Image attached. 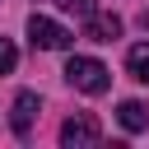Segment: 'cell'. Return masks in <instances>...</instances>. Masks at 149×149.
Instances as JSON below:
<instances>
[{
  "mask_svg": "<svg viewBox=\"0 0 149 149\" xmlns=\"http://www.w3.org/2000/svg\"><path fill=\"white\" fill-rule=\"evenodd\" d=\"M56 5H61L65 14H79V19H88V14H93V0H56Z\"/></svg>",
  "mask_w": 149,
  "mask_h": 149,
  "instance_id": "9",
  "label": "cell"
},
{
  "mask_svg": "<svg viewBox=\"0 0 149 149\" xmlns=\"http://www.w3.org/2000/svg\"><path fill=\"white\" fill-rule=\"evenodd\" d=\"M14 65H19V51H14V42H9V37H0V74H9Z\"/></svg>",
  "mask_w": 149,
  "mask_h": 149,
  "instance_id": "8",
  "label": "cell"
},
{
  "mask_svg": "<svg viewBox=\"0 0 149 149\" xmlns=\"http://www.w3.org/2000/svg\"><path fill=\"white\" fill-rule=\"evenodd\" d=\"M33 116H37V93H19L14 98V116H9L14 135H28L33 130Z\"/></svg>",
  "mask_w": 149,
  "mask_h": 149,
  "instance_id": "5",
  "label": "cell"
},
{
  "mask_svg": "<svg viewBox=\"0 0 149 149\" xmlns=\"http://www.w3.org/2000/svg\"><path fill=\"white\" fill-rule=\"evenodd\" d=\"M102 130H98V121L88 116V112H74L65 126H61V144H70V149H79V144H93Z\"/></svg>",
  "mask_w": 149,
  "mask_h": 149,
  "instance_id": "3",
  "label": "cell"
},
{
  "mask_svg": "<svg viewBox=\"0 0 149 149\" xmlns=\"http://www.w3.org/2000/svg\"><path fill=\"white\" fill-rule=\"evenodd\" d=\"M65 79H70L79 93H107V84H112L107 65H102V61H93V56H70Z\"/></svg>",
  "mask_w": 149,
  "mask_h": 149,
  "instance_id": "1",
  "label": "cell"
},
{
  "mask_svg": "<svg viewBox=\"0 0 149 149\" xmlns=\"http://www.w3.org/2000/svg\"><path fill=\"white\" fill-rule=\"evenodd\" d=\"M126 70H130V79L149 84V42H135V47L126 51Z\"/></svg>",
  "mask_w": 149,
  "mask_h": 149,
  "instance_id": "7",
  "label": "cell"
},
{
  "mask_svg": "<svg viewBox=\"0 0 149 149\" xmlns=\"http://www.w3.org/2000/svg\"><path fill=\"white\" fill-rule=\"evenodd\" d=\"M116 116H121V126H126L130 135H140V130L149 126V107H144V102H135V98H126V102L116 107Z\"/></svg>",
  "mask_w": 149,
  "mask_h": 149,
  "instance_id": "6",
  "label": "cell"
},
{
  "mask_svg": "<svg viewBox=\"0 0 149 149\" xmlns=\"http://www.w3.org/2000/svg\"><path fill=\"white\" fill-rule=\"evenodd\" d=\"M70 37H74V33H65L61 23H51V19H42V14L28 19V42H33L37 51H65Z\"/></svg>",
  "mask_w": 149,
  "mask_h": 149,
  "instance_id": "2",
  "label": "cell"
},
{
  "mask_svg": "<svg viewBox=\"0 0 149 149\" xmlns=\"http://www.w3.org/2000/svg\"><path fill=\"white\" fill-rule=\"evenodd\" d=\"M84 37H88V42H112V37H121V19L93 9V14L84 19Z\"/></svg>",
  "mask_w": 149,
  "mask_h": 149,
  "instance_id": "4",
  "label": "cell"
}]
</instances>
